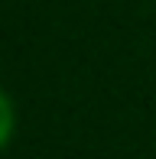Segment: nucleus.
<instances>
[{
    "label": "nucleus",
    "instance_id": "obj_1",
    "mask_svg": "<svg viewBox=\"0 0 156 159\" xmlns=\"http://www.w3.org/2000/svg\"><path fill=\"white\" fill-rule=\"evenodd\" d=\"M13 104H10V98L0 91V149L7 146V140H10V133H13Z\"/></svg>",
    "mask_w": 156,
    "mask_h": 159
}]
</instances>
